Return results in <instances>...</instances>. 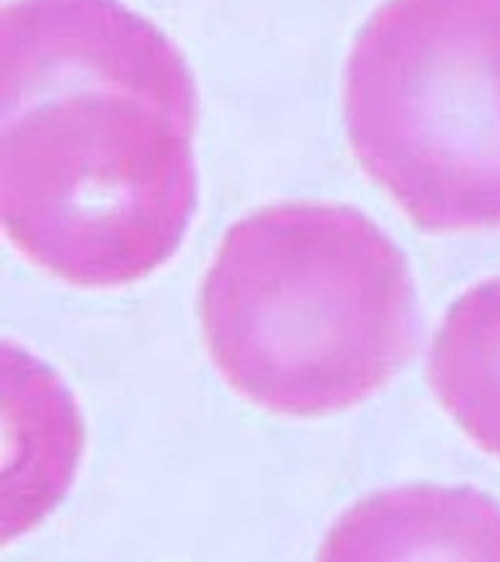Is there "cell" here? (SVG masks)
<instances>
[{
    "label": "cell",
    "mask_w": 500,
    "mask_h": 562,
    "mask_svg": "<svg viewBox=\"0 0 500 562\" xmlns=\"http://www.w3.org/2000/svg\"><path fill=\"white\" fill-rule=\"evenodd\" d=\"M341 223L319 206H267L230 228L205 276L210 355L266 411L319 415L363 390L364 314Z\"/></svg>",
    "instance_id": "obj_2"
},
{
    "label": "cell",
    "mask_w": 500,
    "mask_h": 562,
    "mask_svg": "<svg viewBox=\"0 0 500 562\" xmlns=\"http://www.w3.org/2000/svg\"><path fill=\"white\" fill-rule=\"evenodd\" d=\"M2 543L32 529L63 499L80 459V413L46 367L3 345Z\"/></svg>",
    "instance_id": "obj_3"
},
{
    "label": "cell",
    "mask_w": 500,
    "mask_h": 562,
    "mask_svg": "<svg viewBox=\"0 0 500 562\" xmlns=\"http://www.w3.org/2000/svg\"><path fill=\"white\" fill-rule=\"evenodd\" d=\"M195 79L118 0L0 12V218L15 248L82 288L143 279L195 213Z\"/></svg>",
    "instance_id": "obj_1"
}]
</instances>
